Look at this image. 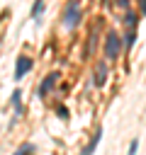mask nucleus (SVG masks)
<instances>
[{
    "instance_id": "obj_1",
    "label": "nucleus",
    "mask_w": 146,
    "mask_h": 155,
    "mask_svg": "<svg viewBox=\"0 0 146 155\" xmlns=\"http://www.w3.org/2000/svg\"><path fill=\"white\" fill-rule=\"evenodd\" d=\"M80 19H83L80 0H66V5H63V15H61V24H63V29H68V31L78 29Z\"/></svg>"
},
{
    "instance_id": "obj_2",
    "label": "nucleus",
    "mask_w": 146,
    "mask_h": 155,
    "mask_svg": "<svg viewBox=\"0 0 146 155\" xmlns=\"http://www.w3.org/2000/svg\"><path fill=\"white\" fill-rule=\"evenodd\" d=\"M122 51H124L122 34H117L114 29L107 31V36H105V61L107 63H117V58L122 56Z\"/></svg>"
},
{
    "instance_id": "obj_3",
    "label": "nucleus",
    "mask_w": 146,
    "mask_h": 155,
    "mask_svg": "<svg viewBox=\"0 0 146 155\" xmlns=\"http://www.w3.org/2000/svg\"><path fill=\"white\" fill-rule=\"evenodd\" d=\"M107 78H109V63L102 58V61H97V65H95V70H92V85H95L97 90H102V87L107 85Z\"/></svg>"
},
{
    "instance_id": "obj_4",
    "label": "nucleus",
    "mask_w": 146,
    "mask_h": 155,
    "mask_svg": "<svg viewBox=\"0 0 146 155\" xmlns=\"http://www.w3.org/2000/svg\"><path fill=\"white\" fill-rule=\"evenodd\" d=\"M32 68H34V58H29V56H17V61H15V70H12V80L19 82Z\"/></svg>"
},
{
    "instance_id": "obj_5",
    "label": "nucleus",
    "mask_w": 146,
    "mask_h": 155,
    "mask_svg": "<svg viewBox=\"0 0 146 155\" xmlns=\"http://www.w3.org/2000/svg\"><path fill=\"white\" fill-rule=\"evenodd\" d=\"M58 78H61V75H58L56 70H51V73H49V75H46V78L39 82V87H36V97H39V99H44V97H46V94L54 90V85L58 82Z\"/></svg>"
},
{
    "instance_id": "obj_6",
    "label": "nucleus",
    "mask_w": 146,
    "mask_h": 155,
    "mask_svg": "<svg viewBox=\"0 0 146 155\" xmlns=\"http://www.w3.org/2000/svg\"><path fill=\"white\" fill-rule=\"evenodd\" d=\"M10 107H12V111H15V116H12V121H10V126L24 114V107H22V90L17 87V90H12V94H10Z\"/></svg>"
},
{
    "instance_id": "obj_7",
    "label": "nucleus",
    "mask_w": 146,
    "mask_h": 155,
    "mask_svg": "<svg viewBox=\"0 0 146 155\" xmlns=\"http://www.w3.org/2000/svg\"><path fill=\"white\" fill-rule=\"evenodd\" d=\"M100 140H102V126H97L95 128V133L90 136V140H88V145L78 153V155H92L95 150H97V145H100Z\"/></svg>"
},
{
    "instance_id": "obj_8",
    "label": "nucleus",
    "mask_w": 146,
    "mask_h": 155,
    "mask_svg": "<svg viewBox=\"0 0 146 155\" xmlns=\"http://www.w3.org/2000/svg\"><path fill=\"white\" fill-rule=\"evenodd\" d=\"M95 44H97V31L90 29V34H88V44H85V51H83V58H90V56L95 53Z\"/></svg>"
},
{
    "instance_id": "obj_9",
    "label": "nucleus",
    "mask_w": 146,
    "mask_h": 155,
    "mask_svg": "<svg viewBox=\"0 0 146 155\" xmlns=\"http://www.w3.org/2000/svg\"><path fill=\"white\" fill-rule=\"evenodd\" d=\"M139 17H141L139 12L127 10V15H124V19H122V22H124V27H127V29H136V27H139Z\"/></svg>"
},
{
    "instance_id": "obj_10",
    "label": "nucleus",
    "mask_w": 146,
    "mask_h": 155,
    "mask_svg": "<svg viewBox=\"0 0 146 155\" xmlns=\"http://www.w3.org/2000/svg\"><path fill=\"white\" fill-rule=\"evenodd\" d=\"M44 7H46V0H34L32 2V10H29V17L39 22V17L44 15Z\"/></svg>"
},
{
    "instance_id": "obj_11",
    "label": "nucleus",
    "mask_w": 146,
    "mask_h": 155,
    "mask_svg": "<svg viewBox=\"0 0 146 155\" xmlns=\"http://www.w3.org/2000/svg\"><path fill=\"white\" fill-rule=\"evenodd\" d=\"M122 41H124V51H131V46L136 44V29H127Z\"/></svg>"
},
{
    "instance_id": "obj_12",
    "label": "nucleus",
    "mask_w": 146,
    "mask_h": 155,
    "mask_svg": "<svg viewBox=\"0 0 146 155\" xmlns=\"http://www.w3.org/2000/svg\"><path fill=\"white\" fill-rule=\"evenodd\" d=\"M34 150H36V145H34V143H22L12 155H34Z\"/></svg>"
},
{
    "instance_id": "obj_13",
    "label": "nucleus",
    "mask_w": 146,
    "mask_h": 155,
    "mask_svg": "<svg viewBox=\"0 0 146 155\" xmlns=\"http://www.w3.org/2000/svg\"><path fill=\"white\" fill-rule=\"evenodd\" d=\"M136 150H139V138H131L129 148H127V155H136Z\"/></svg>"
},
{
    "instance_id": "obj_14",
    "label": "nucleus",
    "mask_w": 146,
    "mask_h": 155,
    "mask_svg": "<svg viewBox=\"0 0 146 155\" xmlns=\"http://www.w3.org/2000/svg\"><path fill=\"white\" fill-rule=\"evenodd\" d=\"M56 114H58V116H61L63 121H68V109H66L63 104H58V107H56Z\"/></svg>"
},
{
    "instance_id": "obj_15",
    "label": "nucleus",
    "mask_w": 146,
    "mask_h": 155,
    "mask_svg": "<svg viewBox=\"0 0 146 155\" xmlns=\"http://www.w3.org/2000/svg\"><path fill=\"white\" fill-rule=\"evenodd\" d=\"M129 5H131V0H114V7H119V10H129Z\"/></svg>"
},
{
    "instance_id": "obj_16",
    "label": "nucleus",
    "mask_w": 146,
    "mask_h": 155,
    "mask_svg": "<svg viewBox=\"0 0 146 155\" xmlns=\"http://www.w3.org/2000/svg\"><path fill=\"white\" fill-rule=\"evenodd\" d=\"M139 15H146V0H139Z\"/></svg>"
}]
</instances>
